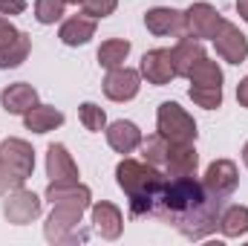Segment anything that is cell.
<instances>
[{
	"mask_svg": "<svg viewBox=\"0 0 248 246\" xmlns=\"http://www.w3.org/2000/svg\"><path fill=\"white\" fill-rule=\"evenodd\" d=\"M156 130L168 142H196V122L182 105L176 102H162L156 110Z\"/></svg>",
	"mask_w": 248,
	"mask_h": 246,
	"instance_id": "obj_4",
	"label": "cell"
},
{
	"mask_svg": "<svg viewBox=\"0 0 248 246\" xmlns=\"http://www.w3.org/2000/svg\"><path fill=\"white\" fill-rule=\"evenodd\" d=\"M219 232L225 238L248 235V206H225V211L219 217Z\"/></svg>",
	"mask_w": 248,
	"mask_h": 246,
	"instance_id": "obj_24",
	"label": "cell"
},
{
	"mask_svg": "<svg viewBox=\"0 0 248 246\" xmlns=\"http://www.w3.org/2000/svg\"><path fill=\"white\" fill-rule=\"evenodd\" d=\"M202 185L217 194V197H231L240 185V171H237V162L231 159H214L208 168H205V177H202Z\"/></svg>",
	"mask_w": 248,
	"mask_h": 246,
	"instance_id": "obj_9",
	"label": "cell"
},
{
	"mask_svg": "<svg viewBox=\"0 0 248 246\" xmlns=\"http://www.w3.org/2000/svg\"><path fill=\"white\" fill-rule=\"evenodd\" d=\"M23 124L32 133H49V130H55V127L63 124V113L58 107H52V105H41L38 102L32 110L23 113Z\"/></svg>",
	"mask_w": 248,
	"mask_h": 246,
	"instance_id": "obj_21",
	"label": "cell"
},
{
	"mask_svg": "<svg viewBox=\"0 0 248 246\" xmlns=\"http://www.w3.org/2000/svg\"><path fill=\"white\" fill-rule=\"evenodd\" d=\"M63 12H66V0H35V18L44 26L58 23L63 18Z\"/></svg>",
	"mask_w": 248,
	"mask_h": 246,
	"instance_id": "obj_27",
	"label": "cell"
},
{
	"mask_svg": "<svg viewBox=\"0 0 248 246\" xmlns=\"http://www.w3.org/2000/svg\"><path fill=\"white\" fill-rule=\"evenodd\" d=\"M29 53H32V38H29L26 32H17L15 41H9V44L0 47V70H15V67H20V64L29 58Z\"/></svg>",
	"mask_w": 248,
	"mask_h": 246,
	"instance_id": "obj_23",
	"label": "cell"
},
{
	"mask_svg": "<svg viewBox=\"0 0 248 246\" xmlns=\"http://www.w3.org/2000/svg\"><path fill=\"white\" fill-rule=\"evenodd\" d=\"M17 32H20V29H17L6 15H0V47H3V44H9V41H15V38H17Z\"/></svg>",
	"mask_w": 248,
	"mask_h": 246,
	"instance_id": "obj_32",
	"label": "cell"
},
{
	"mask_svg": "<svg viewBox=\"0 0 248 246\" xmlns=\"http://www.w3.org/2000/svg\"><path fill=\"white\" fill-rule=\"evenodd\" d=\"M228 200L211 194L196 174L190 177H168L150 217L173 226L187 241H205L219 229V217L225 211Z\"/></svg>",
	"mask_w": 248,
	"mask_h": 246,
	"instance_id": "obj_1",
	"label": "cell"
},
{
	"mask_svg": "<svg viewBox=\"0 0 248 246\" xmlns=\"http://www.w3.org/2000/svg\"><path fill=\"white\" fill-rule=\"evenodd\" d=\"M23 12H26V0H0V15L15 18V15H23Z\"/></svg>",
	"mask_w": 248,
	"mask_h": 246,
	"instance_id": "obj_33",
	"label": "cell"
},
{
	"mask_svg": "<svg viewBox=\"0 0 248 246\" xmlns=\"http://www.w3.org/2000/svg\"><path fill=\"white\" fill-rule=\"evenodd\" d=\"M170 55H173V70H176V75L187 78L190 67L205 55V47H202V41H199V38L185 35V38H179V41H176V47L170 50Z\"/></svg>",
	"mask_w": 248,
	"mask_h": 246,
	"instance_id": "obj_20",
	"label": "cell"
},
{
	"mask_svg": "<svg viewBox=\"0 0 248 246\" xmlns=\"http://www.w3.org/2000/svg\"><path fill=\"white\" fill-rule=\"evenodd\" d=\"M141 159L144 162H150V165H156V168H162L165 165V154H168V139L156 130V133H150L147 139H141Z\"/></svg>",
	"mask_w": 248,
	"mask_h": 246,
	"instance_id": "obj_26",
	"label": "cell"
},
{
	"mask_svg": "<svg viewBox=\"0 0 248 246\" xmlns=\"http://www.w3.org/2000/svg\"><path fill=\"white\" fill-rule=\"evenodd\" d=\"M58 38L66 47H84V44H90L95 38V20L87 18V15H72L61 23Z\"/></svg>",
	"mask_w": 248,
	"mask_h": 246,
	"instance_id": "obj_18",
	"label": "cell"
},
{
	"mask_svg": "<svg viewBox=\"0 0 248 246\" xmlns=\"http://www.w3.org/2000/svg\"><path fill=\"white\" fill-rule=\"evenodd\" d=\"M187 81H190V87H222L225 75H222V67L214 61V58L202 55L199 61L190 67Z\"/></svg>",
	"mask_w": 248,
	"mask_h": 246,
	"instance_id": "obj_22",
	"label": "cell"
},
{
	"mask_svg": "<svg viewBox=\"0 0 248 246\" xmlns=\"http://www.w3.org/2000/svg\"><path fill=\"white\" fill-rule=\"evenodd\" d=\"M127 55H130V41H124V38H110V41H104L101 47H98V64L104 67V70H116V67H124L127 61Z\"/></svg>",
	"mask_w": 248,
	"mask_h": 246,
	"instance_id": "obj_25",
	"label": "cell"
},
{
	"mask_svg": "<svg viewBox=\"0 0 248 246\" xmlns=\"http://www.w3.org/2000/svg\"><path fill=\"white\" fill-rule=\"evenodd\" d=\"M26 183L23 177H17V171L0 157V197H6L9 191H15V188H20V185Z\"/></svg>",
	"mask_w": 248,
	"mask_h": 246,
	"instance_id": "obj_31",
	"label": "cell"
},
{
	"mask_svg": "<svg viewBox=\"0 0 248 246\" xmlns=\"http://www.w3.org/2000/svg\"><path fill=\"white\" fill-rule=\"evenodd\" d=\"M38 105V90L26 81H17V84H9L3 93H0V107L12 116H23L26 110H32Z\"/></svg>",
	"mask_w": 248,
	"mask_h": 246,
	"instance_id": "obj_17",
	"label": "cell"
},
{
	"mask_svg": "<svg viewBox=\"0 0 248 246\" xmlns=\"http://www.w3.org/2000/svg\"><path fill=\"white\" fill-rule=\"evenodd\" d=\"M90 214H93V229L104 238V241H119L124 232V214L119 206L107 203V200H98L90 206Z\"/></svg>",
	"mask_w": 248,
	"mask_h": 246,
	"instance_id": "obj_13",
	"label": "cell"
},
{
	"mask_svg": "<svg viewBox=\"0 0 248 246\" xmlns=\"http://www.w3.org/2000/svg\"><path fill=\"white\" fill-rule=\"evenodd\" d=\"M211 41H214L217 55H219L222 61L243 64L248 58V38H246V32H243L237 23H231V20H225V23L219 26V32H217Z\"/></svg>",
	"mask_w": 248,
	"mask_h": 246,
	"instance_id": "obj_7",
	"label": "cell"
},
{
	"mask_svg": "<svg viewBox=\"0 0 248 246\" xmlns=\"http://www.w3.org/2000/svg\"><path fill=\"white\" fill-rule=\"evenodd\" d=\"M87 206L81 203H55L46 223H44V238L49 244H75V241H87V232L81 229Z\"/></svg>",
	"mask_w": 248,
	"mask_h": 246,
	"instance_id": "obj_3",
	"label": "cell"
},
{
	"mask_svg": "<svg viewBox=\"0 0 248 246\" xmlns=\"http://www.w3.org/2000/svg\"><path fill=\"white\" fill-rule=\"evenodd\" d=\"M243 162H246V168H248V142H246V148H243Z\"/></svg>",
	"mask_w": 248,
	"mask_h": 246,
	"instance_id": "obj_36",
	"label": "cell"
},
{
	"mask_svg": "<svg viewBox=\"0 0 248 246\" xmlns=\"http://www.w3.org/2000/svg\"><path fill=\"white\" fill-rule=\"evenodd\" d=\"M144 26L156 38H185V12L170 9V6H153L144 15Z\"/></svg>",
	"mask_w": 248,
	"mask_h": 246,
	"instance_id": "obj_6",
	"label": "cell"
},
{
	"mask_svg": "<svg viewBox=\"0 0 248 246\" xmlns=\"http://www.w3.org/2000/svg\"><path fill=\"white\" fill-rule=\"evenodd\" d=\"M165 174L168 177H190L199 168V154L193 148V142H168V154H165Z\"/></svg>",
	"mask_w": 248,
	"mask_h": 246,
	"instance_id": "obj_12",
	"label": "cell"
},
{
	"mask_svg": "<svg viewBox=\"0 0 248 246\" xmlns=\"http://www.w3.org/2000/svg\"><path fill=\"white\" fill-rule=\"evenodd\" d=\"M78 119H81V124H84L87 130H93V133H101V130L107 127V113H104L98 105H93V102H84V105L78 107Z\"/></svg>",
	"mask_w": 248,
	"mask_h": 246,
	"instance_id": "obj_28",
	"label": "cell"
},
{
	"mask_svg": "<svg viewBox=\"0 0 248 246\" xmlns=\"http://www.w3.org/2000/svg\"><path fill=\"white\" fill-rule=\"evenodd\" d=\"M41 211H44V200H41L35 191L23 188V185L15 188V191H9L6 200H3V217H6L12 226H26V223H32V220H38Z\"/></svg>",
	"mask_w": 248,
	"mask_h": 246,
	"instance_id": "obj_5",
	"label": "cell"
},
{
	"mask_svg": "<svg viewBox=\"0 0 248 246\" xmlns=\"http://www.w3.org/2000/svg\"><path fill=\"white\" fill-rule=\"evenodd\" d=\"M44 197L55 206V203H81V206H93V191L84 183H49Z\"/></svg>",
	"mask_w": 248,
	"mask_h": 246,
	"instance_id": "obj_19",
	"label": "cell"
},
{
	"mask_svg": "<svg viewBox=\"0 0 248 246\" xmlns=\"http://www.w3.org/2000/svg\"><path fill=\"white\" fill-rule=\"evenodd\" d=\"M165 180H168V174H162L156 165H150L144 159L124 157L116 165V183L130 200V214L133 217H150L153 203H156Z\"/></svg>",
	"mask_w": 248,
	"mask_h": 246,
	"instance_id": "obj_2",
	"label": "cell"
},
{
	"mask_svg": "<svg viewBox=\"0 0 248 246\" xmlns=\"http://www.w3.org/2000/svg\"><path fill=\"white\" fill-rule=\"evenodd\" d=\"M104 133H107V145L116 151V154H122V157H127V154H133L139 145H141V130H139V124L136 122H127V119H119V122L107 124L104 127Z\"/></svg>",
	"mask_w": 248,
	"mask_h": 246,
	"instance_id": "obj_16",
	"label": "cell"
},
{
	"mask_svg": "<svg viewBox=\"0 0 248 246\" xmlns=\"http://www.w3.org/2000/svg\"><path fill=\"white\" fill-rule=\"evenodd\" d=\"M141 78H147V84H156V87H165L176 78V70H173V55L170 50L159 47V50H150L141 55V67H139Z\"/></svg>",
	"mask_w": 248,
	"mask_h": 246,
	"instance_id": "obj_11",
	"label": "cell"
},
{
	"mask_svg": "<svg viewBox=\"0 0 248 246\" xmlns=\"http://www.w3.org/2000/svg\"><path fill=\"white\" fill-rule=\"evenodd\" d=\"M46 177L49 183H78V165L61 142H52L46 148Z\"/></svg>",
	"mask_w": 248,
	"mask_h": 246,
	"instance_id": "obj_15",
	"label": "cell"
},
{
	"mask_svg": "<svg viewBox=\"0 0 248 246\" xmlns=\"http://www.w3.org/2000/svg\"><path fill=\"white\" fill-rule=\"evenodd\" d=\"M81 9H84L87 18L101 20V18H110L119 9V0H81Z\"/></svg>",
	"mask_w": 248,
	"mask_h": 246,
	"instance_id": "obj_30",
	"label": "cell"
},
{
	"mask_svg": "<svg viewBox=\"0 0 248 246\" xmlns=\"http://www.w3.org/2000/svg\"><path fill=\"white\" fill-rule=\"evenodd\" d=\"M187 96H190L193 105H199V107H205V110L222 107V87H190Z\"/></svg>",
	"mask_w": 248,
	"mask_h": 246,
	"instance_id": "obj_29",
	"label": "cell"
},
{
	"mask_svg": "<svg viewBox=\"0 0 248 246\" xmlns=\"http://www.w3.org/2000/svg\"><path fill=\"white\" fill-rule=\"evenodd\" d=\"M66 3H81V0H66Z\"/></svg>",
	"mask_w": 248,
	"mask_h": 246,
	"instance_id": "obj_37",
	"label": "cell"
},
{
	"mask_svg": "<svg viewBox=\"0 0 248 246\" xmlns=\"http://www.w3.org/2000/svg\"><path fill=\"white\" fill-rule=\"evenodd\" d=\"M237 102H240V107H246L248 110V75L237 84Z\"/></svg>",
	"mask_w": 248,
	"mask_h": 246,
	"instance_id": "obj_34",
	"label": "cell"
},
{
	"mask_svg": "<svg viewBox=\"0 0 248 246\" xmlns=\"http://www.w3.org/2000/svg\"><path fill=\"white\" fill-rule=\"evenodd\" d=\"M222 23H225V18L211 3H193L185 9V29L190 38H208L211 41Z\"/></svg>",
	"mask_w": 248,
	"mask_h": 246,
	"instance_id": "obj_8",
	"label": "cell"
},
{
	"mask_svg": "<svg viewBox=\"0 0 248 246\" xmlns=\"http://www.w3.org/2000/svg\"><path fill=\"white\" fill-rule=\"evenodd\" d=\"M237 12H240V18L248 23V0H237Z\"/></svg>",
	"mask_w": 248,
	"mask_h": 246,
	"instance_id": "obj_35",
	"label": "cell"
},
{
	"mask_svg": "<svg viewBox=\"0 0 248 246\" xmlns=\"http://www.w3.org/2000/svg\"><path fill=\"white\" fill-rule=\"evenodd\" d=\"M0 157L17 171V177L29 180L32 171H35V151L26 139H17V136H9L0 142Z\"/></svg>",
	"mask_w": 248,
	"mask_h": 246,
	"instance_id": "obj_14",
	"label": "cell"
},
{
	"mask_svg": "<svg viewBox=\"0 0 248 246\" xmlns=\"http://www.w3.org/2000/svg\"><path fill=\"white\" fill-rule=\"evenodd\" d=\"M141 90V72L139 70H130V67H116V70H107V78H104V96L110 102H130L136 99Z\"/></svg>",
	"mask_w": 248,
	"mask_h": 246,
	"instance_id": "obj_10",
	"label": "cell"
}]
</instances>
